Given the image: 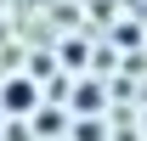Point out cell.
Instances as JSON below:
<instances>
[{"label": "cell", "instance_id": "1", "mask_svg": "<svg viewBox=\"0 0 147 141\" xmlns=\"http://www.w3.org/2000/svg\"><path fill=\"white\" fill-rule=\"evenodd\" d=\"M0 102H6V113H28V107H34V85H28V79H6Z\"/></svg>", "mask_w": 147, "mask_h": 141}]
</instances>
